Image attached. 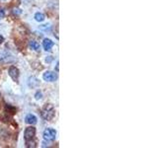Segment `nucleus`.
<instances>
[{
	"mask_svg": "<svg viewBox=\"0 0 158 148\" xmlns=\"http://www.w3.org/2000/svg\"><path fill=\"white\" fill-rule=\"evenodd\" d=\"M42 115H43V117L44 118V120H47V121L52 120V117H54V109H53V107L52 105H47L43 110Z\"/></svg>",
	"mask_w": 158,
	"mask_h": 148,
	"instance_id": "nucleus-1",
	"label": "nucleus"
},
{
	"mask_svg": "<svg viewBox=\"0 0 158 148\" xmlns=\"http://www.w3.org/2000/svg\"><path fill=\"white\" fill-rule=\"evenodd\" d=\"M56 130H53V128H46V130H44V140L47 141H52L56 139Z\"/></svg>",
	"mask_w": 158,
	"mask_h": 148,
	"instance_id": "nucleus-2",
	"label": "nucleus"
},
{
	"mask_svg": "<svg viewBox=\"0 0 158 148\" xmlns=\"http://www.w3.org/2000/svg\"><path fill=\"white\" fill-rule=\"evenodd\" d=\"M35 135H36V128H35V127L29 126V127L26 128V130H25L24 138H25V140H26V142L32 141L35 138Z\"/></svg>",
	"mask_w": 158,
	"mask_h": 148,
	"instance_id": "nucleus-3",
	"label": "nucleus"
},
{
	"mask_svg": "<svg viewBox=\"0 0 158 148\" xmlns=\"http://www.w3.org/2000/svg\"><path fill=\"white\" fill-rule=\"evenodd\" d=\"M43 78L47 82H54L57 79V73L53 71H46L43 74Z\"/></svg>",
	"mask_w": 158,
	"mask_h": 148,
	"instance_id": "nucleus-4",
	"label": "nucleus"
},
{
	"mask_svg": "<svg viewBox=\"0 0 158 148\" xmlns=\"http://www.w3.org/2000/svg\"><path fill=\"white\" fill-rule=\"evenodd\" d=\"M19 70H18V68L17 67H15V66H11L9 68V75L10 77H11L13 80L15 81H17L18 80V78H19Z\"/></svg>",
	"mask_w": 158,
	"mask_h": 148,
	"instance_id": "nucleus-5",
	"label": "nucleus"
},
{
	"mask_svg": "<svg viewBox=\"0 0 158 148\" xmlns=\"http://www.w3.org/2000/svg\"><path fill=\"white\" fill-rule=\"evenodd\" d=\"M43 47L44 48V51H49L52 49V47H53V42L49 39H44L43 42Z\"/></svg>",
	"mask_w": 158,
	"mask_h": 148,
	"instance_id": "nucleus-6",
	"label": "nucleus"
},
{
	"mask_svg": "<svg viewBox=\"0 0 158 148\" xmlns=\"http://www.w3.org/2000/svg\"><path fill=\"white\" fill-rule=\"evenodd\" d=\"M25 121L29 125H36L38 121V118L35 115H32V113H29V115L26 116V118H25Z\"/></svg>",
	"mask_w": 158,
	"mask_h": 148,
	"instance_id": "nucleus-7",
	"label": "nucleus"
},
{
	"mask_svg": "<svg viewBox=\"0 0 158 148\" xmlns=\"http://www.w3.org/2000/svg\"><path fill=\"white\" fill-rule=\"evenodd\" d=\"M30 47H31L32 49L34 51H39L40 49V43L36 41H31L30 42Z\"/></svg>",
	"mask_w": 158,
	"mask_h": 148,
	"instance_id": "nucleus-8",
	"label": "nucleus"
},
{
	"mask_svg": "<svg viewBox=\"0 0 158 148\" xmlns=\"http://www.w3.org/2000/svg\"><path fill=\"white\" fill-rule=\"evenodd\" d=\"M35 19H36V21H38V22H43L44 20V15L43 13L38 12L35 14Z\"/></svg>",
	"mask_w": 158,
	"mask_h": 148,
	"instance_id": "nucleus-9",
	"label": "nucleus"
},
{
	"mask_svg": "<svg viewBox=\"0 0 158 148\" xmlns=\"http://www.w3.org/2000/svg\"><path fill=\"white\" fill-rule=\"evenodd\" d=\"M42 97H43L42 92H37L36 95H35V98H36V100H40V99H42Z\"/></svg>",
	"mask_w": 158,
	"mask_h": 148,
	"instance_id": "nucleus-10",
	"label": "nucleus"
},
{
	"mask_svg": "<svg viewBox=\"0 0 158 148\" xmlns=\"http://www.w3.org/2000/svg\"><path fill=\"white\" fill-rule=\"evenodd\" d=\"M49 28H51V27H49L48 25H43V26L40 27V29H41V30H48Z\"/></svg>",
	"mask_w": 158,
	"mask_h": 148,
	"instance_id": "nucleus-11",
	"label": "nucleus"
},
{
	"mask_svg": "<svg viewBox=\"0 0 158 148\" xmlns=\"http://www.w3.org/2000/svg\"><path fill=\"white\" fill-rule=\"evenodd\" d=\"M3 16H4V12L2 11V10H0V19H1Z\"/></svg>",
	"mask_w": 158,
	"mask_h": 148,
	"instance_id": "nucleus-12",
	"label": "nucleus"
},
{
	"mask_svg": "<svg viewBox=\"0 0 158 148\" xmlns=\"http://www.w3.org/2000/svg\"><path fill=\"white\" fill-rule=\"evenodd\" d=\"M3 41H4V38L1 36V35H0V43H3Z\"/></svg>",
	"mask_w": 158,
	"mask_h": 148,
	"instance_id": "nucleus-13",
	"label": "nucleus"
}]
</instances>
